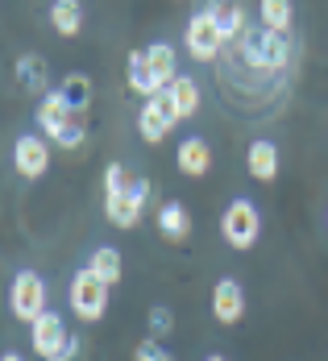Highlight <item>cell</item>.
<instances>
[{"label":"cell","instance_id":"cell-30","mask_svg":"<svg viewBox=\"0 0 328 361\" xmlns=\"http://www.w3.org/2000/svg\"><path fill=\"white\" fill-rule=\"evenodd\" d=\"M162 361H175V357H171V353H166V357H162Z\"/></svg>","mask_w":328,"mask_h":361},{"label":"cell","instance_id":"cell-25","mask_svg":"<svg viewBox=\"0 0 328 361\" xmlns=\"http://www.w3.org/2000/svg\"><path fill=\"white\" fill-rule=\"evenodd\" d=\"M162 357H166V349H162V341H158V336L138 341V349H133V361H162Z\"/></svg>","mask_w":328,"mask_h":361},{"label":"cell","instance_id":"cell-7","mask_svg":"<svg viewBox=\"0 0 328 361\" xmlns=\"http://www.w3.org/2000/svg\"><path fill=\"white\" fill-rule=\"evenodd\" d=\"M224 46H229V37H224V30L217 25V17H212L208 8H200V13L187 21V30H183V50H187L195 63H217Z\"/></svg>","mask_w":328,"mask_h":361},{"label":"cell","instance_id":"cell-4","mask_svg":"<svg viewBox=\"0 0 328 361\" xmlns=\"http://www.w3.org/2000/svg\"><path fill=\"white\" fill-rule=\"evenodd\" d=\"M109 290H112L109 283H100L87 266H79L71 274V287H67V307L83 324H100L104 312H109Z\"/></svg>","mask_w":328,"mask_h":361},{"label":"cell","instance_id":"cell-26","mask_svg":"<svg viewBox=\"0 0 328 361\" xmlns=\"http://www.w3.org/2000/svg\"><path fill=\"white\" fill-rule=\"evenodd\" d=\"M129 179H133V175L125 171V162H109V166H104V191H112V187H125Z\"/></svg>","mask_w":328,"mask_h":361},{"label":"cell","instance_id":"cell-13","mask_svg":"<svg viewBox=\"0 0 328 361\" xmlns=\"http://www.w3.org/2000/svg\"><path fill=\"white\" fill-rule=\"evenodd\" d=\"M17 83H21V92L25 96H50V67H46V59L42 54H21L17 59Z\"/></svg>","mask_w":328,"mask_h":361},{"label":"cell","instance_id":"cell-15","mask_svg":"<svg viewBox=\"0 0 328 361\" xmlns=\"http://www.w3.org/2000/svg\"><path fill=\"white\" fill-rule=\"evenodd\" d=\"M191 228H195V224H191V212L183 208L179 200H166V204L158 208V233H162L166 241H175V245H179V241L191 237Z\"/></svg>","mask_w":328,"mask_h":361},{"label":"cell","instance_id":"cell-24","mask_svg":"<svg viewBox=\"0 0 328 361\" xmlns=\"http://www.w3.org/2000/svg\"><path fill=\"white\" fill-rule=\"evenodd\" d=\"M171 332H175V316H171V307H150V336L166 341Z\"/></svg>","mask_w":328,"mask_h":361},{"label":"cell","instance_id":"cell-11","mask_svg":"<svg viewBox=\"0 0 328 361\" xmlns=\"http://www.w3.org/2000/svg\"><path fill=\"white\" fill-rule=\"evenodd\" d=\"M212 316L224 328L241 324V316H245V290H241L237 279H220L217 287H212Z\"/></svg>","mask_w":328,"mask_h":361},{"label":"cell","instance_id":"cell-9","mask_svg":"<svg viewBox=\"0 0 328 361\" xmlns=\"http://www.w3.org/2000/svg\"><path fill=\"white\" fill-rule=\"evenodd\" d=\"M183 116L179 109H175V100H171V92L162 87L158 96H150V100H142V112H138V133H142V142L158 145L175 125H179Z\"/></svg>","mask_w":328,"mask_h":361},{"label":"cell","instance_id":"cell-14","mask_svg":"<svg viewBox=\"0 0 328 361\" xmlns=\"http://www.w3.org/2000/svg\"><path fill=\"white\" fill-rule=\"evenodd\" d=\"M245 171H250L257 183H274L279 179V145L266 142V137L250 142V149H245Z\"/></svg>","mask_w":328,"mask_h":361},{"label":"cell","instance_id":"cell-20","mask_svg":"<svg viewBox=\"0 0 328 361\" xmlns=\"http://www.w3.org/2000/svg\"><path fill=\"white\" fill-rule=\"evenodd\" d=\"M129 87H133V92H138L142 100H150V96H158V92H162L158 75L150 71V63H146V46L129 54Z\"/></svg>","mask_w":328,"mask_h":361},{"label":"cell","instance_id":"cell-23","mask_svg":"<svg viewBox=\"0 0 328 361\" xmlns=\"http://www.w3.org/2000/svg\"><path fill=\"white\" fill-rule=\"evenodd\" d=\"M166 92H171V100H175L183 121L195 116V109H200V83L191 75H175V83H166Z\"/></svg>","mask_w":328,"mask_h":361},{"label":"cell","instance_id":"cell-10","mask_svg":"<svg viewBox=\"0 0 328 361\" xmlns=\"http://www.w3.org/2000/svg\"><path fill=\"white\" fill-rule=\"evenodd\" d=\"M50 137L46 133H21L17 142H13V171L21 175V179H42L46 171H50Z\"/></svg>","mask_w":328,"mask_h":361},{"label":"cell","instance_id":"cell-29","mask_svg":"<svg viewBox=\"0 0 328 361\" xmlns=\"http://www.w3.org/2000/svg\"><path fill=\"white\" fill-rule=\"evenodd\" d=\"M324 228H328V204H324Z\"/></svg>","mask_w":328,"mask_h":361},{"label":"cell","instance_id":"cell-22","mask_svg":"<svg viewBox=\"0 0 328 361\" xmlns=\"http://www.w3.org/2000/svg\"><path fill=\"white\" fill-rule=\"evenodd\" d=\"M146 63H150V71L158 75V83H162V87H166V83H175V75H179L175 46H166V42H154V46H146Z\"/></svg>","mask_w":328,"mask_h":361},{"label":"cell","instance_id":"cell-16","mask_svg":"<svg viewBox=\"0 0 328 361\" xmlns=\"http://www.w3.org/2000/svg\"><path fill=\"white\" fill-rule=\"evenodd\" d=\"M100 283H109V287H116L121 279H125V257H121V250H112V245H96V250L87 253V262H83Z\"/></svg>","mask_w":328,"mask_h":361},{"label":"cell","instance_id":"cell-2","mask_svg":"<svg viewBox=\"0 0 328 361\" xmlns=\"http://www.w3.org/2000/svg\"><path fill=\"white\" fill-rule=\"evenodd\" d=\"M241 42V63L254 67L262 75H279L287 63H291V37L287 34H274V30H245L237 37Z\"/></svg>","mask_w":328,"mask_h":361},{"label":"cell","instance_id":"cell-19","mask_svg":"<svg viewBox=\"0 0 328 361\" xmlns=\"http://www.w3.org/2000/svg\"><path fill=\"white\" fill-rule=\"evenodd\" d=\"M257 21H262V30H274V34H291L295 0H257Z\"/></svg>","mask_w":328,"mask_h":361},{"label":"cell","instance_id":"cell-6","mask_svg":"<svg viewBox=\"0 0 328 361\" xmlns=\"http://www.w3.org/2000/svg\"><path fill=\"white\" fill-rule=\"evenodd\" d=\"M146 200H150V179L133 175L125 187L104 191V216H109V224H116V228H138Z\"/></svg>","mask_w":328,"mask_h":361},{"label":"cell","instance_id":"cell-27","mask_svg":"<svg viewBox=\"0 0 328 361\" xmlns=\"http://www.w3.org/2000/svg\"><path fill=\"white\" fill-rule=\"evenodd\" d=\"M0 361H25V357H21V353H4Z\"/></svg>","mask_w":328,"mask_h":361},{"label":"cell","instance_id":"cell-28","mask_svg":"<svg viewBox=\"0 0 328 361\" xmlns=\"http://www.w3.org/2000/svg\"><path fill=\"white\" fill-rule=\"evenodd\" d=\"M204 361H229V357H224V353H208Z\"/></svg>","mask_w":328,"mask_h":361},{"label":"cell","instance_id":"cell-8","mask_svg":"<svg viewBox=\"0 0 328 361\" xmlns=\"http://www.w3.org/2000/svg\"><path fill=\"white\" fill-rule=\"evenodd\" d=\"M8 312L21 324H34L42 312H50L46 307V283H42L37 270H17L13 274V283H8Z\"/></svg>","mask_w":328,"mask_h":361},{"label":"cell","instance_id":"cell-12","mask_svg":"<svg viewBox=\"0 0 328 361\" xmlns=\"http://www.w3.org/2000/svg\"><path fill=\"white\" fill-rule=\"evenodd\" d=\"M175 166L187 179H204L212 171V145L204 142V137H183L179 149H175Z\"/></svg>","mask_w":328,"mask_h":361},{"label":"cell","instance_id":"cell-5","mask_svg":"<svg viewBox=\"0 0 328 361\" xmlns=\"http://www.w3.org/2000/svg\"><path fill=\"white\" fill-rule=\"evenodd\" d=\"M220 237H224L229 250H237V253L254 250L257 237H262V212L254 208V200L237 195V200L224 208V216H220Z\"/></svg>","mask_w":328,"mask_h":361},{"label":"cell","instance_id":"cell-17","mask_svg":"<svg viewBox=\"0 0 328 361\" xmlns=\"http://www.w3.org/2000/svg\"><path fill=\"white\" fill-rule=\"evenodd\" d=\"M50 30L59 37H79V30H83V4L79 0H50Z\"/></svg>","mask_w":328,"mask_h":361},{"label":"cell","instance_id":"cell-21","mask_svg":"<svg viewBox=\"0 0 328 361\" xmlns=\"http://www.w3.org/2000/svg\"><path fill=\"white\" fill-rule=\"evenodd\" d=\"M59 92H63V100H67L75 112H87L92 109V96H96V92H92V79L83 71L63 75V79H59Z\"/></svg>","mask_w":328,"mask_h":361},{"label":"cell","instance_id":"cell-18","mask_svg":"<svg viewBox=\"0 0 328 361\" xmlns=\"http://www.w3.org/2000/svg\"><path fill=\"white\" fill-rule=\"evenodd\" d=\"M208 13L217 17V25L224 30L229 42H237V37L250 30V25H245V8H241V0H208Z\"/></svg>","mask_w":328,"mask_h":361},{"label":"cell","instance_id":"cell-3","mask_svg":"<svg viewBox=\"0 0 328 361\" xmlns=\"http://www.w3.org/2000/svg\"><path fill=\"white\" fill-rule=\"evenodd\" d=\"M30 349L42 361H75L79 336L67 328V320L59 312H42L34 324H30Z\"/></svg>","mask_w":328,"mask_h":361},{"label":"cell","instance_id":"cell-1","mask_svg":"<svg viewBox=\"0 0 328 361\" xmlns=\"http://www.w3.org/2000/svg\"><path fill=\"white\" fill-rule=\"evenodd\" d=\"M34 116H37V133H46L59 149H79L83 137H87V121H83V112H75L71 104L63 100L59 87H54L50 96L37 100Z\"/></svg>","mask_w":328,"mask_h":361}]
</instances>
